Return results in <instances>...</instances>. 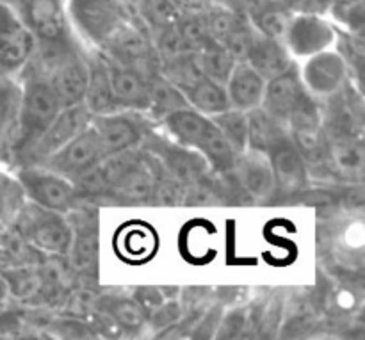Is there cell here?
Returning a JSON list of instances; mask_svg holds the SVG:
<instances>
[{
    "label": "cell",
    "instance_id": "cell-34",
    "mask_svg": "<svg viewBox=\"0 0 365 340\" xmlns=\"http://www.w3.org/2000/svg\"><path fill=\"white\" fill-rule=\"evenodd\" d=\"M292 14L294 13L287 11L285 7H282L280 4L273 0L269 6H266L262 11H259L255 16L248 18V20L257 32L267 36V38H274L284 41L285 32H287L289 24H291Z\"/></svg>",
    "mask_w": 365,
    "mask_h": 340
},
{
    "label": "cell",
    "instance_id": "cell-11",
    "mask_svg": "<svg viewBox=\"0 0 365 340\" xmlns=\"http://www.w3.org/2000/svg\"><path fill=\"white\" fill-rule=\"evenodd\" d=\"M89 123H91V113L86 109L82 102L63 107L61 113L56 116V120L48 125V128L36 139L34 145L24 152L32 157V163L29 164L43 163L46 157L63 148L75 135H78L84 128H88Z\"/></svg>",
    "mask_w": 365,
    "mask_h": 340
},
{
    "label": "cell",
    "instance_id": "cell-39",
    "mask_svg": "<svg viewBox=\"0 0 365 340\" xmlns=\"http://www.w3.org/2000/svg\"><path fill=\"white\" fill-rule=\"evenodd\" d=\"M132 299L141 306L146 317H150V314L155 312L164 303V294L159 287H138L132 294Z\"/></svg>",
    "mask_w": 365,
    "mask_h": 340
},
{
    "label": "cell",
    "instance_id": "cell-38",
    "mask_svg": "<svg viewBox=\"0 0 365 340\" xmlns=\"http://www.w3.org/2000/svg\"><path fill=\"white\" fill-rule=\"evenodd\" d=\"M182 317V305L177 299H164L163 305L155 310L153 314H150L148 323L152 326H155L157 330H170L175 324L180 321Z\"/></svg>",
    "mask_w": 365,
    "mask_h": 340
},
{
    "label": "cell",
    "instance_id": "cell-31",
    "mask_svg": "<svg viewBox=\"0 0 365 340\" xmlns=\"http://www.w3.org/2000/svg\"><path fill=\"white\" fill-rule=\"evenodd\" d=\"M210 120L232 146L235 155L248 148V113L246 110L228 107L223 113L210 116Z\"/></svg>",
    "mask_w": 365,
    "mask_h": 340
},
{
    "label": "cell",
    "instance_id": "cell-14",
    "mask_svg": "<svg viewBox=\"0 0 365 340\" xmlns=\"http://www.w3.org/2000/svg\"><path fill=\"white\" fill-rule=\"evenodd\" d=\"M307 95H309V91H307L302 82L298 64L292 63L287 70L266 81L262 105L260 107H264L267 113L273 114L274 118L285 123L289 114L298 107V103Z\"/></svg>",
    "mask_w": 365,
    "mask_h": 340
},
{
    "label": "cell",
    "instance_id": "cell-26",
    "mask_svg": "<svg viewBox=\"0 0 365 340\" xmlns=\"http://www.w3.org/2000/svg\"><path fill=\"white\" fill-rule=\"evenodd\" d=\"M182 93L187 98L189 107L202 113L203 116H216V114L223 113L230 107V100H228L225 86L207 77H202Z\"/></svg>",
    "mask_w": 365,
    "mask_h": 340
},
{
    "label": "cell",
    "instance_id": "cell-30",
    "mask_svg": "<svg viewBox=\"0 0 365 340\" xmlns=\"http://www.w3.org/2000/svg\"><path fill=\"white\" fill-rule=\"evenodd\" d=\"M200 64H202L203 75L210 81H216L220 84H227L228 77H230L232 70L237 64V61L234 59L230 52L227 50V46L221 45V43L210 39L209 43L202 46L198 50Z\"/></svg>",
    "mask_w": 365,
    "mask_h": 340
},
{
    "label": "cell",
    "instance_id": "cell-23",
    "mask_svg": "<svg viewBox=\"0 0 365 340\" xmlns=\"http://www.w3.org/2000/svg\"><path fill=\"white\" fill-rule=\"evenodd\" d=\"M264 88H266V81L246 61L235 64L225 84L230 107L246 110V113L262 105Z\"/></svg>",
    "mask_w": 365,
    "mask_h": 340
},
{
    "label": "cell",
    "instance_id": "cell-13",
    "mask_svg": "<svg viewBox=\"0 0 365 340\" xmlns=\"http://www.w3.org/2000/svg\"><path fill=\"white\" fill-rule=\"evenodd\" d=\"M327 168L339 180L360 184L365 171V152L362 139L349 132H328Z\"/></svg>",
    "mask_w": 365,
    "mask_h": 340
},
{
    "label": "cell",
    "instance_id": "cell-8",
    "mask_svg": "<svg viewBox=\"0 0 365 340\" xmlns=\"http://www.w3.org/2000/svg\"><path fill=\"white\" fill-rule=\"evenodd\" d=\"M103 157H106V152L102 148V143H100L95 128L89 123L88 128L75 135L63 148L46 157L43 163H39V166L63 175L68 180H75L82 173L93 170Z\"/></svg>",
    "mask_w": 365,
    "mask_h": 340
},
{
    "label": "cell",
    "instance_id": "cell-12",
    "mask_svg": "<svg viewBox=\"0 0 365 340\" xmlns=\"http://www.w3.org/2000/svg\"><path fill=\"white\" fill-rule=\"evenodd\" d=\"M230 175H234L239 187L255 202H267L277 195L269 157L259 150L246 148L237 153Z\"/></svg>",
    "mask_w": 365,
    "mask_h": 340
},
{
    "label": "cell",
    "instance_id": "cell-10",
    "mask_svg": "<svg viewBox=\"0 0 365 340\" xmlns=\"http://www.w3.org/2000/svg\"><path fill=\"white\" fill-rule=\"evenodd\" d=\"M299 75L305 89L314 98H330L344 88L348 78V63L341 52L328 48L307 57Z\"/></svg>",
    "mask_w": 365,
    "mask_h": 340
},
{
    "label": "cell",
    "instance_id": "cell-24",
    "mask_svg": "<svg viewBox=\"0 0 365 340\" xmlns=\"http://www.w3.org/2000/svg\"><path fill=\"white\" fill-rule=\"evenodd\" d=\"M287 139H291V134L284 121L267 113L264 107L248 110V148L267 155Z\"/></svg>",
    "mask_w": 365,
    "mask_h": 340
},
{
    "label": "cell",
    "instance_id": "cell-19",
    "mask_svg": "<svg viewBox=\"0 0 365 340\" xmlns=\"http://www.w3.org/2000/svg\"><path fill=\"white\" fill-rule=\"evenodd\" d=\"M25 24L43 45L68 39V18L59 0H27Z\"/></svg>",
    "mask_w": 365,
    "mask_h": 340
},
{
    "label": "cell",
    "instance_id": "cell-40",
    "mask_svg": "<svg viewBox=\"0 0 365 340\" xmlns=\"http://www.w3.org/2000/svg\"><path fill=\"white\" fill-rule=\"evenodd\" d=\"M13 103H14V91L13 86L6 78H0V132L9 121L11 113H13Z\"/></svg>",
    "mask_w": 365,
    "mask_h": 340
},
{
    "label": "cell",
    "instance_id": "cell-22",
    "mask_svg": "<svg viewBox=\"0 0 365 340\" xmlns=\"http://www.w3.org/2000/svg\"><path fill=\"white\" fill-rule=\"evenodd\" d=\"M246 63H248L264 81H269L274 75L287 70L294 61H292L291 52H289L284 41L274 38H267V36L255 31L252 45H250L248 50V56H246Z\"/></svg>",
    "mask_w": 365,
    "mask_h": 340
},
{
    "label": "cell",
    "instance_id": "cell-6",
    "mask_svg": "<svg viewBox=\"0 0 365 340\" xmlns=\"http://www.w3.org/2000/svg\"><path fill=\"white\" fill-rule=\"evenodd\" d=\"M68 16L98 50H103L128 21L121 0H68Z\"/></svg>",
    "mask_w": 365,
    "mask_h": 340
},
{
    "label": "cell",
    "instance_id": "cell-41",
    "mask_svg": "<svg viewBox=\"0 0 365 340\" xmlns=\"http://www.w3.org/2000/svg\"><path fill=\"white\" fill-rule=\"evenodd\" d=\"M335 0H307V11L305 13L319 14V16H327L334 9Z\"/></svg>",
    "mask_w": 365,
    "mask_h": 340
},
{
    "label": "cell",
    "instance_id": "cell-33",
    "mask_svg": "<svg viewBox=\"0 0 365 340\" xmlns=\"http://www.w3.org/2000/svg\"><path fill=\"white\" fill-rule=\"evenodd\" d=\"M139 14L146 27L155 34L164 29L175 27L182 16V11L173 0H139Z\"/></svg>",
    "mask_w": 365,
    "mask_h": 340
},
{
    "label": "cell",
    "instance_id": "cell-1",
    "mask_svg": "<svg viewBox=\"0 0 365 340\" xmlns=\"http://www.w3.org/2000/svg\"><path fill=\"white\" fill-rule=\"evenodd\" d=\"M160 121L173 141L185 148L196 150L209 164V170L217 175L232 173L235 152L209 116H203L192 107H184L164 116Z\"/></svg>",
    "mask_w": 365,
    "mask_h": 340
},
{
    "label": "cell",
    "instance_id": "cell-44",
    "mask_svg": "<svg viewBox=\"0 0 365 340\" xmlns=\"http://www.w3.org/2000/svg\"><path fill=\"white\" fill-rule=\"evenodd\" d=\"M364 2V0H335L334 7H348V6H355V4Z\"/></svg>",
    "mask_w": 365,
    "mask_h": 340
},
{
    "label": "cell",
    "instance_id": "cell-37",
    "mask_svg": "<svg viewBox=\"0 0 365 340\" xmlns=\"http://www.w3.org/2000/svg\"><path fill=\"white\" fill-rule=\"evenodd\" d=\"M253 34H255V29H253V25L250 24L248 18L242 14V16L239 18L237 24H235V27L232 29L230 34H228V38L225 39L223 43L237 63L246 61L250 45H252Z\"/></svg>",
    "mask_w": 365,
    "mask_h": 340
},
{
    "label": "cell",
    "instance_id": "cell-42",
    "mask_svg": "<svg viewBox=\"0 0 365 340\" xmlns=\"http://www.w3.org/2000/svg\"><path fill=\"white\" fill-rule=\"evenodd\" d=\"M11 302H13V298H11L9 285H7V282H6V278H4V274L0 273V316H2L4 312H7V309H9Z\"/></svg>",
    "mask_w": 365,
    "mask_h": 340
},
{
    "label": "cell",
    "instance_id": "cell-7",
    "mask_svg": "<svg viewBox=\"0 0 365 340\" xmlns=\"http://www.w3.org/2000/svg\"><path fill=\"white\" fill-rule=\"evenodd\" d=\"M38 48V39L31 29L9 6L0 2V78L25 70Z\"/></svg>",
    "mask_w": 365,
    "mask_h": 340
},
{
    "label": "cell",
    "instance_id": "cell-15",
    "mask_svg": "<svg viewBox=\"0 0 365 340\" xmlns=\"http://www.w3.org/2000/svg\"><path fill=\"white\" fill-rule=\"evenodd\" d=\"M91 127L95 128L106 155L134 150L143 143L141 127L123 110L91 116Z\"/></svg>",
    "mask_w": 365,
    "mask_h": 340
},
{
    "label": "cell",
    "instance_id": "cell-3",
    "mask_svg": "<svg viewBox=\"0 0 365 340\" xmlns=\"http://www.w3.org/2000/svg\"><path fill=\"white\" fill-rule=\"evenodd\" d=\"M45 75L61 105H75L84 100L88 86V61L66 41L45 45L43 53Z\"/></svg>",
    "mask_w": 365,
    "mask_h": 340
},
{
    "label": "cell",
    "instance_id": "cell-16",
    "mask_svg": "<svg viewBox=\"0 0 365 340\" xmlns=\"http://www.w3.org/2000/svg\"><path fill=\"white\" fill-rule=\"evenodd\" d=\"M271 163V170L274 175L277 192L285 196L298 195L309 187V166L292 139L278 145L277 148L267 153Z\"/></svg>",
    "mask_w": 365,
    "mask_h": 340
},
{
    "label": "cell",
    "instance_id": "cell-25",
    "mask_svg": "<svg viewBox=\"0 0 365 340\" xmlns=\"http://www.w3.org/2000/svg\"><path fill=\"white\" fill-rule=\"evenodd\" d=\"M88 70V86H86L84 100H82L86 109L91 113V116L120 110L113 98V91H110V81L109 71H107L106 57L96 56L93 59H89Z\"/></svg>",
    "mask_w": 365,
    "mask_h": 340
},
{
    "label": "cell",
    "instance_id": "cell-4",
    "mask_svg": "<svg viewBox=\"0 0 365 340\" xmlns=\"http://www.w3.org/2000/svg\"><path fill=\"white\" fill-rule=\"evenodd\" d=\"M59 98L50 88L48 81L43 75L27 77L20 95V141L18 152H25L36 143V139L48 128V125L56 120L61 113Z\"/></svg>",
    "mask_w": 365,
    "mask_h": 340
},
{
    "label": "cell",
    "instance_id": "cell-32",
    "mask_svg": "<svg viewBox=\"0 0 365 340\" xmlns=\"http://www.w3.org/2000/svg\"><path fill=\"white\" fill-rule=\"evenodd\" d=\"M159 73L164 75L170 82H173L182 91L195 84V82H198L202 77H205L202 64H200L198 52H185L182 56L175 57L173 61L160 64Z\"/></svg>",
    "mask_w": 365,
    "mask_h": 340
},
{
    "label": "cell",
    "instance_id": "cell-45",
    "mask_svg": "<svg viewBox=\"0 0 365 340\" xmlns=\"http://www.w3.org/2000/svg\"><path fill=\"white\" fill-rule=\"evenodd\" d=\"M173 2H175V4H177V6H178V7H180V9H182V6H184V4H185V2H187V0H173Z\"/></svg>",
    "mask_w": 365,
    "mask_h": 340
},
{
    "label": "cell",
    "instance_id": "cell-5",
    "mask_svg": "<svg viewBox=\"0 0 365 340\" xmlns=\"http://www.w3.org/2000/svg\"><path fill=\"white\" fill-rule=\"evenodd\" d=\"M14 178L20 184L25 198L43 209L68 214L81 202L73 182L39 164H25L18 170Z\"/></svg>",
    "mask_w": 365,
    "mask_h": 340
},
{
    "label": "cell",
    "instance_id": "cell-35",
    "mask_svg": "<svg viewBox=\"0 0 365 340\" xmlns=\"http://www.w3.org/2000/svg\"><path fill=\"white\" fill-rule=\"evenodd\" d=\"M120 232L121 235V248H123L125 255L128 259L135 260V262H145L153 255L157 248V239L153 234V228L146 227V225H134L132 228H123Z\"/></svg>",
    "mask_w": 365,
    "mask_h": 340
},
{
    "label": "cell",
    "instance_id": "cell-43",
    "mask_svg": "<svg viewBox=\"0 0 365 340\" xmlns=\"http://www.w3.org/2000/svg\"><path fill=\"white\" fill-rule=\"evenodd\" d=\"M274 2H278L282 7H285V9L294 14L307 11V0H274Z\"/></svg>",
    "mask_w": 365,
    "mask_h": 340
},
{
    "label": "cell",
    "instance_id": "cell-36",
    "mask_svg": "<svg viewBox=\"0 0 365 340\" xmlns=\"http://www.w3.org/2000/svg\"><path fill=\"white\" fill-rule=\"evenodd\" d=\"M25 195L16 178L0 171V223L11 225L25 203Z\"/></svg>",
    "mask_w": 365,
    "mask_h": 340
},
{
    "label": "cell",
    "instance_id": "cell-20",
    "mask_svg": "<svg viewBox=\"0 0 365 340\" xmlns=\"http://www.w3.org/2000/svg\"><path fill=\"white\" fill-rule=\"evenodd\" d=\"M163 171V166H159L157 159L153 160L150 153L143 152L141 159L123 175V178L114 185L109 195L121 202H150L157 178L160 177Z\"/></svg>",
    "mask_w": 365,
    "mask_h": 340
},
{
    "label": "cell",
    "instance_id": "cell-21",
    "mask_svg": "<svg viewBox=\"0 0 365 340\" xmlns=\"http://www.w3.org/2000/svg\"><path fill=\"white\" fill-rule=\"evenodd\" d=\"M73 220H68L71 225V246L70 253L71 262L78 271L91 269L96 264L98 257V223H96V212H86L82 210H70Z\"/></svg>",
    "mask_w": 365,
    "mask_h": 340
},
{
    "label": "cell",
    "instance_id": "cell-27",
    "mask_svg": "<svg viewBox=\"0 0 365 340\" xmlns=\"http://www.w3.org/2000/svg\"><path fill=\"white\" fill-rule=\"evenodd\" d=\"M148 88L150 102L146 114H150L153 120H163L164 116L175 113V110L189 107L187 98L182 93V89H178L173 82L168 81L159 71L148 78Z\"/></svg>",
    "mask_w": 365,
    "mask_h": 340
},
{
    "label": "cell",
    "instance_id": "cell-17",
    "mask_svg": "<svg viewBox=\"0 0 365 340\" xmlns=\"http://www.w3.org/2000/svg\"><path fill=\"white\" fill-rule=\"evenodd\" d=\"M148 145H152V155H157L164 163V173H170V177L177 178L184 185L192 184L209 173V164L196 150L185 148L178 143H164L160 138L152 139Z\"/></svg>",
    "mask_w": 365,
    "mask_h": 340
},
{
    "label": "cell",
    "instance_id": "cell-9",
    "mask_svg": "<svg viewBox=\"0 0 365 340\" xmlns=\"http://www.w3.org/2000/svg\"><path fill=\"white\" fill-rule=\"evenodd\" d=\"M337 31L324 16L312 13L292 14L291 24L285 32L284 43L292 57L307 59L323 50L334 48Z\"/></svg>",
    "mask_w": 365,
    "mask_h": 340
},
{
    "label": "cell",
    "instance_id": "cell-29",
    "mask_svg": "<svg viewBox=\"0 0 365 340\" xmlns=\"http://www.w3.org/2000/svg\"><path fill=\"white\" fill-rule=\"evenodd\" d=\"M96 310L107 314L123 331H139L146 326L148 317L132 298L125 296H106L100 298Z\"/></svg>",
    "mask_w": 365,
    "mask_h": 340
},
{
    "label": "cell",
    "instance_id": "cell-28",
    "mask_svg": "<svg viewBox=\"0 0 365 340\" xmlns=\"http://www.w3.org/2000/svg\"><path fill=\"white\" fill-rule=\"evenodd\" d=\"M0 273L4 274L7 285H9L13 299L31 302V299L38 298L46 287L45 274L32 264H18V266L0 269Z\"/></svg>",
    "mask_w": 365,
    "mask_h": 340
},
{
    "label": "cell",
    "instance_id": "cell-2",
    "mask_svg": "<svg viewBox=\"0 0 365 340\" xmlns=\"http://www.w3.org/2000/svg\"><path fill=\"white\" fill-rule=\"evenodd\" d=\"M9 227L36 252L56 257H66L70 253L71 225L66 214L43 209L25 200Z\"/></svg>",
    "mask_w": 365,
    "mask_h": 340
},
{
    "label": "cell",
    "instance_id": "cell-18",
    "mask_svg": "<svg viewBox=\"0 0 365 340\" xmlns=\"http://www.w3.org/2000/svg\"><path fill=\"white\" fill-rule=\"evenodd\" d=\"M106 57V56H103ZM107 71H109L110 91L120 110H135L146 113L150 102L148 77L132 68L118 64L107 59Z\"/></svg>",
    "mask_w": 365,
    "mask_h": 340
}]
</instances>
